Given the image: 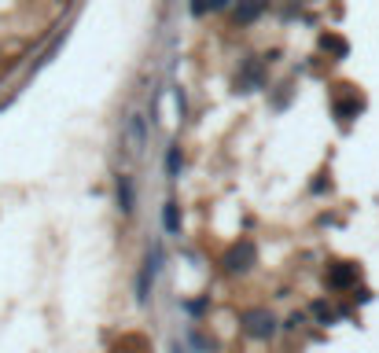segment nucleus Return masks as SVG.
I'll list each match as a JSON object with an SVG mask.
<instances>
[{"label": "nucleus", "mask_w": 379, "mask_h": 353, "mask_svg": "<svg viewBox=\"0 0 379 353\" xmlns=\"http://www.w3.org/2000/svg\"><path fill=\"white\" fill-rule=\"evenodd\" d=\"M122 136L133 144L129 151H133V155H144V147H147V118H144V114H129Z\"/></svg>", "instance_id": "0eeeda50"}, {"label": "nucleus", "mask_w": 379, "mask_h": 353, "mask_svg": "<svg viewBox=\"0 0 379 353\" xmlns=\"http://www.w3.org/2000/svg\"><path fill=\"white\" fill-rule=\"evenodd\" d=\"M225 272L229 276H243V272H251L254 265H258V247H254V239H236L229 250H225Z\"/></svg>", "instance_id": "f257e3e1"}, {"label": "nucleus", "mask_w": 379, "mask_h": 353, "mask_svg": "<svg viewBox=\"0 0 379 353\" xmlns=\"http://www.w3.org/2000/svg\"><path fill=\"white\" fill-rule=\"evenodd\" d=\"M324 284H328L331 291H346V287H354V284H357V265H350V261H335V265H328V272H324Z\"/></svg>", "instance_id": "423d86ee"}, {"label": "nucleus", "mask_w": 379, "mask_h": 353, "mask_svg": "<svg viewBox=\"0 0 379 353\" xmlns=\"http://www.w3.org/2000/svg\"><path fill=\"white\" fill-rule=\"evenodd\" d=\"M114 202H118V213H122V217H133V210H136V180L129 173L114 177Z\"/></svg>", "instance_id": "20e7f679"}, {"label": "nucleus", "mask_w": 379, "mask_h": 353, "mask_svg": "<svg viewBox=\"0 0 379 353\" xmlns=\"http://www.w3.org/2000/svg\"><path fill=\"white\" fill-rule=\"evenodd\" d=\"M320 48L331 52L335 59H346V52H350V45H346L342 37H335V34H320Z\"/></svg>", "instance_id": "9b49d317"}, {"label": "nucleus", "mask_w": 379, "mask_h": 353, "mask_svg": "<svg viewBox=\"0 0 379 353\" xmlns=\"http://www.w3.org/2000/svg\"><path fill=\"white\" fill-rule=\"evenodd\" d=\"M225 4H229V0H192V4H188V12L196 15V19H203L207 12H221Z\"/></svg>", "instance_id": "f8f14e48"}, {"label": "nucleus", "mask_w": 379, "mask_h": 353, "mask_svg": "<svg viewBox=\"0 0 379 353\" xmlns=\"http://www.w3.org/2000/svg\"><path fill=\"white\" fill-rule=\"evenodd\" d=\"M166 177L170 180L181 177V147L177 144H170V151H166Z\"/></svg>", "instance_id": "ddd939ff"}, {"label": "nucleus", "mask_w": 379, "mask_h": 353, "mask_svg": "<svg viewBox=\"0 0 379 353\" xmlns=\"http://www.w3.org/2000/svg\"><path fill=\"white\" fill-rule=\"evenodd\" d=\"M262 12H265V0H240V4L232 8V23L236 26H251Z\"/></svg>", "instance_id": "6e6552de"}, {"label": "nucleus", "mask_w": 379, "mask_h": 353, "mask_svg": "<svg viewBox=\"0 0 379 353\" xmlns=\"http://www.w3.org/2000/svg\"><path fill=\"white\" fill-rule=\"evenodd\" d=\"M162 228H166L170 235H181V206L173 199L162 206Z\"/></svg>", "instance_id": "9d476101"}, {"label": "nucleus", "mask_w": 379, "mask_h": 353, "mask_svg": "<svg viewBox=\"0 0 379 353\" xmlns=\"http://www.w3.org/2000/svg\"><path fill=\"white\" fill-rule=\"evenodd\" d=\"M361 96H357V92H350V96H346V100H335V118H339V122H350V118H357V114H361Z\"/></svg>", "instance_id": "1a4fd4ad"}, {"label": "nucleus", "mask_w": 379, "mask_h": 353, "mask_svg": "<svg viewBox=\"0 0 379 353\" xmlns=\"http://www.w3.org/2000/svg\"><path fill=\"white\" fill-rule=\"evenodd\" d=\"M158 269H162V243H155V247L147 250L144 269H140V276H136V302H140V306L151 302V287H155Z\"/></svg>", "instance_id": "7ed1b4c3"}, {"label": "nucleus", "mask_w": 379, "mask_h": 353, "mask_svg": "<svg viewBox=\"0 0 379 353\" xmlns=\"http://www.w3.org/2000/svg\"><path fill=\"white\" fill-rule=\"evenodd\" d=\"M265 85V63L262 59H247L240 74H236V92H254Z\"/></svg>", "instance_id": "39448f33"}, {"label": "nucleus", "mask_w": 379, "mask_h": 353, "mask_svg": "<svg viewBox=\"0 0 379 353\" xmlns=\"http://www.w3.org/2000/svg\"><path fill=\"white\" fill-rule=\"evenodd\" d=\"M240 328H243V335H251L258 342H269L276 335V317L269 313V309L254 306V309H243L240 313Z\"/></svg>", "instance_id": "f03ea898"}, {"label": "nucleus", "mask_w": 379, "mask_h": 353, "mask_svg": "<svg viewBox=\"0 0 379 353\" xmlns=\"http://www.w3.org/2000/svg\"><path fill=\"white\" fill-rule=\"evenodd\" d=\"M173 353H184V350H181V346H173Z\"/></svg>", "instance_id": "4468645a"}]
</instances>
